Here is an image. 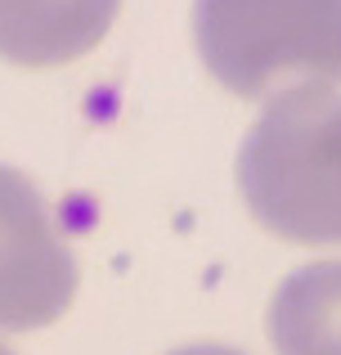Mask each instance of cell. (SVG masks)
<instances>
[{"instance_id": "obj_3", "label": "cell", "mask_w": 341, "mask_h": 355, "mask_svg": "<svg viewBox=\"0 0 341 355\" xmlns=\"http://www.w3.org/2000/svg\"><path fill=\"white\" fill-rule=\"evenodd\" d=\"M77 297V261L36 184L0 166V329L54 324Z\"/></svg>"}, {"instance_id": "obj_7", "label": "cell", "mask_w": 341, "mask_h": 355, "mask_svg": "<svg viewBox=\"0 0 341 355\" xmlns=\"http://www.w3.org/2000/svg\"><path fill=\"white\" fill-rule=\"evenodd\" d=\"M0 355H14V351H9V347H5V342H0Z\"/></svg>"}, {"instance_id": "obj_1", "label": "cell", "mask_w": 341, "mask_h": 355, "mask_svg": "<svg viewBox=\"0 0 341 355\" xmlns=\"http://www.w3.org/2000/svg\"><path fill=\"white\" fill-rule=\"evenodd\" d=\"M243 202L288 243H341V95L297 90L256 117L238 148Z\"/></svg>"}, {"instance_id": "obj_5", "label": "cell", "mask_w": 341, "mask_h": 355, "mask_svg": "<svg viewBox=\"0 0 341 355\" xmlns=\"http://www.w3.org/2000/svg\"><path fill=\"white\" fill-rule=\"evenodd\" d=\"M265 329L279 355H341V257L292 270Z\"/></svg>"}, {"instance_id": "obj_6", "label": "cell", "mask_w": 341, "mask_h": 355, "mask_svg": "<svg viewBox=\"0 0 341 355\" xmlns=\"http://www.w3.org/2000/svg\"><path fill=\"white\" fill-rule=\"evenodd\" d=\"M171 355H243V351H234V347H211V342H198V347H180V351H171Z\"/></svg>"}, {"instance_id": "obj_4", "label": "cell", "mask_w": 341, "mask_h": 355, "mask_svg": "<svg viewBox=\"0 0 341 355\" xmlns=\"http://www.w3.org/2000/svg\"><path fill=\"white\" fill-rule=\"evenodd\" d=\"M122 0H0V59L59 68L108 36Z\"/></svg>"}, {"instance_id": "obj_2", "label": "cell", "mask_w": 341, "mask_h": 355, "mask_svg": "<svg viewBox=\"0 0 341 355\" xmlns=\"http://www.w3.org/2000/svg\"><path fill=\"white\" fill-rule=\"evenodd\" d=\"M193 41L229 95L337 90L341 0H193Z\"/></svg>"}]
</instances>
